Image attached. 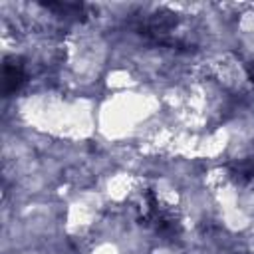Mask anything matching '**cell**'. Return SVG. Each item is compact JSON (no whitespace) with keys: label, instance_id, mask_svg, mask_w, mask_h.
<instances>
[{"label":"cell","instance_id":"1","mask_svg":"<svg viewBox=\"0 0 254 254\" xmlns=\"http://www.w3.org/2000/svg\"><path fill=\"white\" fill-rule=\"evenodd\" d=\"M24 83V69L20 64H4V93H12L16 91L20 85Z\"/></svg>","mask_w":254,"mask_h":254},{"label":"cell","instance_id":"2","mask_svg":"<svg viewBox=\"0 0 254 254\" xmlns=\"http://www.w3.org/2000/svg\"><path fill=\"white\" fill-rule=\"evenodd\" d=\"M232 175L236 181H248L254 177V161H240L232 167Z\"/></svg>","mask_w":254,"mask_h":254}]
</instances>
